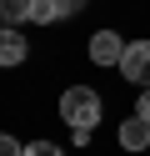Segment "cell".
<instances>
[{
    "mask_svg": "<svg viewBox=\"0 0 150 156\" xmlns=\"http://www.w3.org/2000/svg\"><path fill=\"white\" fill-rule=\"evenodd\" d=\"M20 151H25V146H20L15 136H5V131H0V156H20Z\"/></svg>",
    "mask_w": 150,
    "mask_h": 156,
    "instance_id": "9",
    "label": "cell"
},
{
    "mask_svg": "<svg viewBox=\"0 0 150 156\" xmlns=\"http://www.w3.org/2000/svg\"><path fill=\"white\" fill-rule=\"evenodd\" d=\"M120 76L135 81L140 91H150V41H130L125 55H120Z\"/></svg>",
    "mask_w": 150,
    "mask_h": 156,
    "instance_id": "2",
    "label": "cell"
},
{
    "mask_svg": "<svg viewBox=\"0 0 150 156\" xmlns=\"http://www.w3.org/2000/svg\"><path fill=\"white\" fill-rule=\"evenodd\" d=\"M135 116H145V121H150V91H140V106H135Z\"/></svg>",
    "mask_w": 150,
    "mask_h": 156,
    "instance_id": "11",
    "label": "cell"
},
{
    "mask_svg": "<svg viewBox=\"0 0 150 156\" xmlns=\"http://www.w3.org/2000/svg\"><path fill=\"white\" fill-rule=\"evenodd\" d=\"M0 25H5V20H0Z\"/></svg>",
    "mask_w": 150,
    "mask_h": 156,
    "instance_id": "12",
    "label": "cell"
},
{
    "mask_svg": "<svg viewBox=\"0 0 150 156\" xmlns=\"http://www.w3.org/2000/svg\"><path fill=\"white\" fill-rule=\"evenodd\" d=\"M120 146H125V151H145V146H150V121H145V116L120 121Z\"/></svg>",
    "mask_w": 150,
    "mask_h": 156,
    "instance_id": "5",
    "label": "cell"
},
{
    "mask_svg": "<svg viewBox=\"0 0 150 156\" xmlns=\"http://www.w3.org/2000/svg\"><path fill=\"white\" fill-rule=\"evenodd\" d=\"M120 55H125V41L115 30H95L90 35V61L95 66H120Z\"/></svg>",
    "mask_w": 150,
    "mask_h": 156,
    "instance_id": "3",
    "label": "cell"
},
{
    "mask_svg": "<svg viewBox=\"0 0 150 156\" xmlns=\"http://www.w3.org/2000/svg\"><path fill=\"white\" fill-rule=\"evenodd\" d=\"M20 156H65V151H60L55 141H30V146H25Z\"/></svg>",
    "mask_w": 150,
    "mask_h": 156,
    "instance_id": "8",
    "label": "cell"
},
{
    "mask_svg": "<svg viewBox=\"0 0 150 156\" xmlns=\"http://www.w3.org/2000/svg\"><path fill=\"white\" fill-rule=\"evenodd\" d=\"M25 55H30V41L15 25H0V66H25Z\"/></svg>",
    "mask_w": 150,
    "mask_h": 156,
    "instance_id": "4",
    "label": "cell"
},
{
    "mask_svg": "<svg viewBox=\"0 0 150 156\" xmlns=\"http://www.w3.org/2000/svg\"><path fill=\"white\" fill-rule=\"evenodd\" d=\"M30 5H35V0H0V20H5V25L30 20Z\"/></svg>",
    "mask_w": 150,
    "mask_h": 156,
    "instance_id": "6",
    "label": "cell"
},
{
    "mask_svg": "<svg viewBox=\"0 0 150 156\" xmlns=\"http://www.w3.org/2000/svg\"><path fill=\"white\" fill-rule=\"evenodd\" d=\"M55 5H60V20H65V15H75V10H85L90 0H55Z\"/></svg>",
    "mask_w": 150,
    "mask_h": 156,
    "instance_id": "10",
    "label": "cell"
},
{
    "mask_svg": "<svg viewBox=\"0 0 150 156\" xmlns=\"http://www.w3.org/2000/svg\"><path fill=\"white\" fill-rule=\"evenodd\" d=\"M60 121H70V131H95L100 121V96L90 86H70L60 96Z\"/></svg>",
    "mask_w": 150,
    "mask_h": 156,
    "instance_id": "1",
    "label": "cell"
},
{
    "mask_svg": "<svg viewBox=\"0 0 150 156\" xmlns=\"http://www.w3.org/2000/svg\"><path fill=\"white\" fill-rule=\"evenodd\" d=\"M30 20H35V25L60 20V5H55V0H35V5H30Z\"/></svg>",
    "mask_w": 150,
    "mask_h": 156,
    "instance_id": "7",
    "label": "cell"
}]
</instances>
